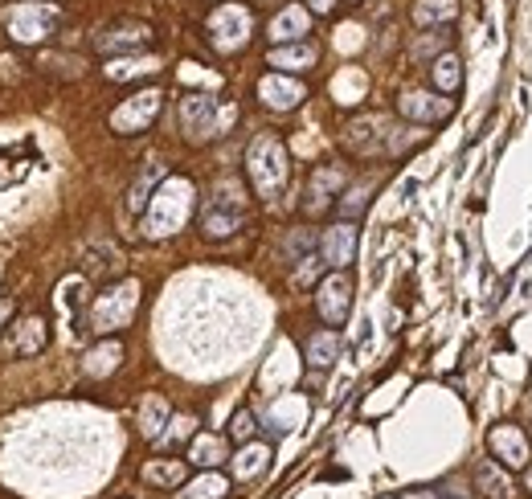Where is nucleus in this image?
I'll list each match as a JSON object with an SVG mask.
<instances>
[{"label":"nucleus","mask_w":532,"mask_h":499,"mask_svg":"<svg viewBox=\"0 0 532 499\" xmlns=\"http://www.w3.org/2000/svg\"><path fill=\"white\" fill-rule=\"evenodd\" d=\"M246 168H250V181H254V189L262 192V197H275L283 184H287V152H283V144H278L275 136H258L254 144H250V152H246Z\"/></svg>","instance_id":"nucleus-1"},{"label":"nucleus","mask_w":532,"mask_h":499,"mask_svg":"<svg viewBox=\"0 0 532 499\" xmlns=\"http://www.w3.org/2000/svg\"><path fill=\"white\" fill-rule=\"evenodd\" d=\"M189 209H192V184L181 181V176H176V181H164V189L156 192L152 213H148V234L164 238V234H172V230H181Z\"/></svg>","instance_id":"nucleus-2"},{"label":"nucleus","mask_w":532,"mask_h":499,"mask_svg":"<svg viewBox=\"0 0 532 499\" xmlns=\"http://www.w3.org/2000/svg\"><path fill=\"white\" fill-rule=\"evenodd\" d=\"M246 217V201H242V189L234 181H225L213 197V205L205 209V234L209 238H230L242 225Z\"/></svg>","instance_id":"nucleus-3"},{"label":"nucleus","mask_w":532,"mask_h":499,"mask_svg":"<svg viewBox=\"0 0 532 499\" xmlns=\"http://www.w3.org/2000/svg\"><path fill=\"white\" fill-rule=\"evenodd\" d=\"M316 308H319V316L328 319V324H336L340 328L344 319H348V311H352V283H348V275H328L324 283H319V295H316Z\"/></svg>","instance_id":"nucleus-4"},{"label":"nucleus","mask_w":532,"mask_h":499,"mask_svg":"<svg viewBox=\"0 0 532 499\" xmlns=\"http://www.w3.org/2000/svg\"><path fill=\"white\" fill-rule=\"evenodd\" d=\"M160 111V90H144V95H136L131 103H123L111 115V128L119 131V136H136V131H144L156 119Z\"/></svg>","instance_id":"nucleus-5"},{"label":"nucleus","mask_w":532,"mask_h":499,"mask_svg":"<svg viewBox=\"0 0 532 499\" xmlns=\"http://www.w3.org/2000/svg\"><path fill=\"white\" fill-rule=\"evenodd\" d=\"M136 283H123V287L115 291H106L103 299H98V308H95V328L98 331H111V328H123L131 316V308H136Z\"/></svg>","instance_id":"nucleus-6"},{"label":"nucleus","mask_w":532,"mask_h":499,"mask_svg":"<svg viewBox=\"0 0 532 499\" xmlns=\"http://www.w3.org/2000/svg\"><path fill=\"white\" fill-rule=\"evenodd\" d=\"M488 447H491V458H500L504 467H516L524 471L528 467V438L516 430V425H496L488 434Z\"/></svg>","instance_id":"nucleus-7"},{"label":"nucleus","mask_w":532,"mask_h":499,"mask_svg":"<svg viewBox=\"0 0 532 499\" xmlns=\"http://www.w3.org/2000/svg\"><path fill=\"white\" fill-rule=\"evenodd\" d=\"M181 123L189 139H209L217 131V98L209 95H189L181 103Z\"/></svg>","instance_id":"nucleus-8"},{"label":"nucleus","mask_w":532,"mask_h":499,"mask_svg":"<svg viewBox=\"0 0 532 499\" xmlns=\"http://www.w3.org/2000/svg\"><path fill=\"white\" fill-rule=\"evenodd\" d=\"M450 111H455L450 98H434V95H426V90H410V95H402V115L418 119V123H442Z\"/></svg>","instance_id":"nucleus-9"},{"label":"nucleus","mask_w":532,"mask_h":499,"mask_svg":"<svg viewBox=\"0 0 532 499\" xmlns=\"http://www.w3.org/2000/svg\"><path fill=\"white\" fill-rule=\"evenodd\" d=\"M319 250H324V262L340 270V266H348L352 254H356V230H352L348 222L332 225L328 234H324V242H319Z\"/></svg>","instance_id":"nucleus-10"},{"label":"nucleus","mask_w":532,"mask_h":499,"mask_svg":"<svg viewBox=\"0 0 532 499\" xmlns=\"http://www.w3.org/2000/svg\"><path fill=\"white\" fill-rule=\"evenodd\" d=\"M258 95H262L266 106H275V111H291V106H299V98H303V86L291 82V78L270 74L258 82Z\"/></svg>","instance_id":"nucleus-11"},{"label":"nucleus","mask_w":532,"mask_h":499,"mask_svg":"<svg viewBox=\"0 0 532 499\" xmlns=\"http://www.w3.org/2000/svg\"><path fill=\"white\" fill-rule=\"evenodd\" d=\"M9 344H12V352H17V356H33V352H42L45 344H50V328H45V319H37V316L21 319V324H17V331L9 336Z\"/></svg>","instance_id":"nucleus-12"},{"label":"nucleus","mask_w":532,"mask_h":499,"mask_svg":"<svg viewBox=\"0 0 532 499\" xmlns=\"http://www.w3.org/2000/svg\"><path fill=\"white\" fill-rule=\"evenodd\" d=\"M53 12L50 9H12L9 12V29L21 37V42H37L45 29H50Z\"/></svg>","instance_id":"nucleus-13"},{"label":"nucleus","mask_w":532,"mask_h":499,"mask_svg":"<svg viewBox=\"0 0 532 499\" xmlns=\"http://www.w3.org/2000/svg\"><path fill=\"white\" fill-rule=\"evenodd\" d=\"M340 184H344V172L340 168H319L316 176H311V189H308V201H303V209L319 213L324 205L332 201V192H340Z\"/></svg>","instance_id":"nucleus-14"},{"label":"nucleus","mask_w":532,"mask_h":499,"mask_svg":"<svg viewBox=\"0 0 532 499\" xmlns=\"http://www.w3.org/2000/svg\"><path fill=\"white\" fill-rule=\"evenodd\" d=\"M475 483H479V491H483L488 499H512V491H516V487H512V479L504 475L491 458H483V463L475 467Z\"/></svg>","instance_id":"nucleus-15"},{"label":"nucleus","mask_w":532,"mask_h":499,"mask_svg":"<svg viewBox=\"0 0 532 499\" xmlns=\"http://www.w3.org/2000/svg\"><path fill=\"white\" fill-rule=\"evenodd\" d=\"M340 356V336L336 331H316L308 340V364L311 369H332V361Z\"/></svg>","instance_id":"nucleus-16"},{"label":"nucleus","mask_w":532,"mask_h":499,"mask_svg":"<svg viewBox=\"0 0 532 499\" xmlns=\"http://www.w3.org/2000/svg\"><path fill=\"white\" fill-rule=\"evenodd\" d=\"M266 463H270V450L262 447V442H254V447H242L234 458V475L238 479H254L266 471Z\"/></svg>","instance_id":"nucleus-17"},{"label":"nucleus","mask_w":532,"mask_h":499,"mask_svg":"<svg viewBox=\"0 0 532 499\" xmlns=\"http://www.w3.org/2000/svg\"><path fill=\"white\" fill-rule=\"evenodd\" d=\"M311 62H316V45H308V42L270 53V66H278V70H308Z\"/></svg>","instance_id":"nucleus-18"},{"label":"nucleus","mask_w":532,"mask_h":499,"mask_svg":"<svg viewBox=\"0 0 532 499\" xmlns=\"http://www.w3.org/2000/svg\"><path fill=\"white\" fill-rule=\"evenodd\" d=\"M103 50H136V45H148V29L144 25H128V29H111L98 37Z\"/></svg>","instance_id":"nucleus-19"},{"label":"nucleus","mask_w":532,"mask_h":499,"mask_svg":"<svg viewBox=\"0 0 532 499\" xmlns=\"http://www.w3.org/2000/svg\"><path fill=\"white\" fill-rule=\"evenodd\" d=\"M189 458L197 463V467H217V463L225 458V442H222L217 434H201L197 442H192Z\"/></svg>","instance_id":"nucleus-20"},{"label":"nucleus","mask_w":532,"mask_h":499,"mask_svg":"<svg viewBox=\"0 0 532 499\" xmlns=\"http://www.w3.org/2000/svg\"><path fill=\"white\" fill-rule=\"evenodd\" d=\"M434 82H438V90H447V95H455L458 86H463V66H458L455 53H442L434 62Z\"/></svg>","instance_id":"nucleus-21"},{"label":"nucleus","mask_w":532,"mask_h":499,"mask_svg":"<svg viewBox=\"0 0 532 499\" xmlns=\"http://www.w3.org/2000/svg\"><path fill=\"white\" fill-rule=\"evenodd\" d=\"M299 33H308V12L303 9H287L275 25H270V37H278V42H291Z\"/></svg>","instance_id":"nucleus-22"},{"label":"nucleus","mask_w":532,"mask_h":499,"mask_svg":"<svg viewBox=\"0 0 532 499\" xmlns=\"http://www.w3.org/2000/svg\"><path fill=\"white\" fill-rule=\"evenodd\" d=\"M455 12H458L455 0H422V4L414 9V21H418V25H430V21H455Z\"/></svg>","instance_id":"nucleus-23"},{"label":"nucleus","mask_w":532,"mask_h":499,"mask_svg":"<svg viewBox=\"0 0 532 499\" xmlns=\"http://www.w3.org/2000/svg\"><path fill=\"white\" fill-rule=\"evenodd\" d=\"M119 356H123V348H119L115 340H106L103 348H95L86 356V372H90V377H103V372H111L119 364Z\"/></svg>","instance_id":"nucleus-24"},{"label":"nucleus","mask_w":532,"mask_h":499,"mask_svg":"<svg viewBox=\"0 0 532 499\" xmlns=\"http://www.w3.org/2000/svg\"><path fill=\"white\" fill-rule=\"evenodd\" d=\"M222 495H225V479L222 475H205V479H197V483H189L176 499H222Z\"/></svg>","instance_id":"nucleus-25"},{"label":"nucleus","mask_w":532,"mask_h":499,"mask_svg":"<svg viewBox=\"0 0 532 499\" xmlns=\"http://www.w3.org/2000/svg\"><path fill=\"white\" fill-rule=\"evenodd\" d=\"M144 479H148V483H164V487H176L184 479V467L181 463H152V467H144Z\"/></svg>","instance_id":"nucleus-26"},{"label":"nucleus","mask_w":532,"mask_h":499,"mask_svg":"<svg viewBox=\"0 0 532 499\" xmlns=\"http://www.w3.org/2000/svg\"><path fill=\"white\" fill-rule=\"evenodd\" d=\"M160 176H164V168H160V164H152V168H148V176H139V184H136V189H131V209H144V205H148L152 201V197H148V192H152V184H156L160 181Z\"/></svg>","instance_id":"nucleus-27"},{"label":"nucleus","mask_w":532,"mask_h":499,"mask_svg":"<svg viewBox=\"0 0 532 499\" xmlns=\"http://www.w3.org/2000/svg\"><path fill=\"white\" fill-rule=\"evenodd\" d=\"M164 417H168V405L160 402V397H152V402L144 405V434L160 438V425H164Z\"/></svg>","instance_id":"nucleus-28"},{"label":"nucleus","mask_w":532,"mask_h":499,"mask_svg":"<svg viewBox=\"0 0 532 499\" xmlns=\"http://www.w3.org/2000/svg\"><path fill=\"white\" fill-rule=\"evenodd\" d=\"M369 189H372V184L364 181V184H356V189L344 197V201H340V213H344V217H361L364 205H369Z\"/></svg>","instance_id":"nucleus-29"},{"label":"nucleus","mask_w":532,"mask_h":499,"mask_svg":"<svg viewBox=\"0 0 532 499\" xmlns=\"http://www.w3.org/2000/svg\"><path fill=\"white\" fill-rule=\"evenodd\" d=\"M168 425H172L168 434H160V442H164V447H172V442H181V438L192 434V417H172Z\"/></svg>","instance_id":"nucleus-30"},{"label":"nucleus","mask_w":532,"mask_h":499,"mask_svg":"<svg viewBox=\"0 0 532 499\" xmlns=\"http://www.w3.org/2000/svg\"><path fill=\"white\" fill-rule=\"evenodd\" d=\"M447 45V33L438 29V37H418L414 42V58H426V53H434V50H442Z\"/></svg>","instance_id":"nucleus-31"},{"label":"nucleus","mask_w":532,"mask_h":499,"mask_svg":"<svg viewBox=\"0 0 532 499\" xmlns=\"http://www.w3.org/2000/svg\"><path fill=\"white\" fill-rule=\"evenodd\" d=\"M139 70H152V62H115V66H106V74H111V78H131V74H139Z\"/></svg>","instance_id":"nucleus-32"},{"label":"nucleus","mask_w":532,"mask_h":499,"mask_svg":"<svg viewBox=\"0 0 532 499\" xmlns=\"http://www.w3.org/2000/svg\"><path fill=\"white\" fill-rule=\"evenodd\" d=\"M230 434H234L238 442H246V438L254 434V417L246 414V409H242V414H234V425H230Z\"/></svg>","instance_id":"nucleus-33"},{"label":"nucleus","mask_w":532,"mask_h":499,"mask_svg":"<svg viewBox=\"0 0 532 499\" xmlns=\"http://www.w3.org/2000/svg\"><path fill=\"white\" fill-rule=\"evenodd\" d=\"M405 499H438V491H410Z\"/></svg>","instance_id":"nucleus-34"},{"label":"nucleus","mask_w":532,"mask_h":499,"mask_svg":"<svg viewBox=\"0 0 532 499\" xmlns=\"http://www.w3.org/2000/svg\"><path fill=\"white\" fill-rule=\"evenodd\" d=\"M311 9H316V12H328V9H332V0H311Z\"/></svg>","instance_id":"nucleus-35"},{"label":"nucleus","mask_w":532,"mask_h":499,"mask_svg":"<svg viewBox=\"0 0 532 499\" xmlns=\"http://www.w3.org/2000/svg\"><path fill=\"white\" fill-rule=\"evenodd\" d=\"M438 499H463V495H458L455 487H447V491H438Z\"/></svg>","instance_id":"nucleus-36"},{"label":"nucleus","mask_w":532,"mask_h":499,"mask_svg":"<svg viewBox=\"0 0 532 499\" xmlns=\"http://www.w3.org/2000/svg\"><path fill=\"white\" fill-rule=\"evenodd\" d=\"M9 316V299H0V319Z\"/></svg>","instance_id":"nucleus-37"},{"label":"nucleus","mask_w":532,"mask_h":499,"mask_svg":"<svg viewBox=\"0 0 532 499\" xmlns=\"http://www.w3.org/2000/svg\"><path fill=\"white\" fill-rule=\"evenodd\" d=\"M524 483H528V491H532V471H528V479H524Z\"/></svg>","instance_id":"nucleus-38"},{"label":"nucleus","mask_w":532,"mask_h":499,"mask_svg":"<svg viewBox=\"0 0 532 499\" xmlns=\"http://www.w3.org/2000/svg\"><path fill=\"white\" fill-rule=\"evenodd\" d=\"M381 499H389V495H381Z\"/></svg>","instance_id":"nucleus-39"}]
</instances>
